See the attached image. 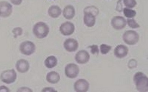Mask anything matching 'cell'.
Segmentation results:
<instances>
[{
    "mask_svg": "<svg viewBox=\"0 0 148 92\" xmlns=\"http://www.w3.org/2000/svg\"><path fill=\"white\" fill-rule=\"evenodd\" d=\"M123 12L125 16L128 18H133L136 15V12L128 8H125L123 9Z\"/></svg>",
    "mask_w": 148,
    "mask_h": 92,
    "instance_id": "20",
    "label": "cell"
},
{
    "mask_svg": "<svg viewBox=\"0 0 148 92\" xmlns=\"http://www.w3.org/2000/svg\"><path fill=\"white\" fill-rule=\"evenodd\" d=\"M46 79L47 82L50 84H57L60 80V76L59 74L57 72L52 71L47 74Z\"/></svg>",
    "mask_w": 148,
    "mask_h": 92,
    "instance_id": "17",
    "label": "cell"
},
{
    "mask_svg": "<svg viewBox=\"0 0 148 92\" xmlns=\"http://www.w3.org/2000/svg\"><path fill=\"white\" fill-rule=\"evenodd\" d=\"M111 25L114 29L120 30L125 27L126 21L122 16H115L112 19Z\"/></svg>",
    "mask_w": 148,
    "mask_h": 92,
    "instance_id": "8",
    "label": "cell"
},
{
    "mask_svg": "<svg viewBox=\"0 0 148 92\" xmlns=\"http://www.w3.org/2000/svg\"><path fill=\"white\" fill-rule=\"evenodd\" d=\"M48 13L51 17L56 18L61 15L62 10L58 6L52 5L48 9Z\"/></svg>",
    "mask_w": 148,
    "mask_h": 92,
    "instance_id": "18",
    "label": "cell"
},
{
    "mask_svg": "<svg viewBox=\"0 0 148 92\" xmlns=\"http://www.w3.org/2000/svg\"><path fill=\"white\" fill-rule=\"evenodd\" d=\"M17 92H32V90L31 89L29 88H27V87H22L18 89V90H17Z\"/></svg>",
    "mask_w": 148,
    "mask_h": 92,
    "instance_id": "27",
    "label": "cell"
},
{
    "mask_svg": "<svg viewBox=\"0 0 148 92\" xmlns=\"http://www.w3.org/2000/svg\"><path fill=\"white\" fill-rule=\"evenodd\" d=\"M123 3L128 8H133L137 5L135 0H123Z\"/></svg>",
    "mask_w": 148,
    "mask_h": 92,
    "instance_id": "22",
    "label": "cell"
},
{
    "mask_svg": "<svg viewBox=\"0 0 148 92\" xmlns=\"http://www.w3.org/2000/svg\"><path fill=\"white\" fill-rule=\"evenodd\" d=\"M75 60L79 64H84L89 61L90 55L85 50H80L75 55Z\"/></svg>",
    "mask_w": 148,
    "mask_h": 92,
    "instance_id": "11",
    "label": "cell"
},
{
    "mask_svg": "<svg viewBox=\"0 0 148 92\" xmlns=\"http://www.w3.org/2000/svg\"><path fill=\"white\" fill-rule=\"evenodd\" d=\"M10 92L9 89L5 86H0V92Z\"/></svg>",
    "mask_w": 148,
    "mask_h": 92,
    "instance_id": "28",
    "label": "cell"
},
{
    "mask_svg": "<svg viewBox=\"0 0 148 92\" xmlns=\"http://www.w3.org/2000/svg\"><path fill=\"white\" fill-rule=\"evenodd\" d=\"M23 0H10L12 3L14 5H18L22 3Z\"/></svg>",
    "mask_w": 148,
    "mask_h": 92,
    "instance_id": "30",
    "label": "cell"
},
{
    "mask_svg": "<svg viewBox=\"0 0 148 92\" xmlns=\"http://www.w3.org/2000/svg\"><path fill=\"white\" fill-rule=\"evenodd\" d=\"M134 81L137 89L141 92H148V78L142 72H137L134 77Z\"/></svg>",
    "mask_w": 148,
    "mask_h": 92,
    "instance_id": "1",
    "label": "cell"
},
{
    "mask_svg": "<svg viewBox=\"0 0 148 92\" xmlns=\"http://www.w3.org/2000/svg\"><path fill=\"white\" fill-rule=\"evenodd\" d=\"M123 38L127 44L129 45H134L138 41L139 35L134 30H128L123 34Z\"/></svg>",
    "mask_w": 148,
    "mask_h": 92,
    "instance_id": "4",
    "label": "cell"
},
{
    "mask_svg": "<svg viewBox=\"0 0 148 92\" xmlns=\"http://www.w3.org/2000/svg\"><path fill=\"white\" fill-rule=\"evenodd\" d=\"M89 48H91V53L92 55H99V49L98 46L97 45H92V46H89Z\"/></svg>",
    "mask_w": 148,
    "mask_h": 92,
    "instance_id": "26",
    "label": "cell"
},
{
    "mask_svg": "<svg viewBox=\"0 0 148 92\" xmlns=\"http://www.w3.org/2000/svg\"><path fill=\"white\" fill-rule=\"evenodd\" d=\"M129 52L128 47L125 45H118L114 49V55L119 59L124 58L127 55Z\"/></svg>",
    "mask_w": 148,
    "mask_h": 92,
    "instance_id": "14",
    "label": "cell"
},
{
    "mask_svg": "<svg viewBox=\"0 0 148 92\" xmlns=\"http://www.w3.org/2000/svg\"><path fill=\"white\" fill-rule=\"evenodd\" d=\"M63 45L66 50L69 52L76 51L79 46L77 41L73 38H69L66 40Z\"/></svg>",
    "mask_w": 148,
    "mask_h": 92,
    "instance_id": "12",
    "label": "cell"
},
{
    "mask_svg": "<svg viewBox=\"0 0 148 92\" xmlns=\"http://www.w3.org/2000/svg\"><path fill=\"white\" fill-rule=\"evenodd\" d=\"M45 65L48 69H52L56 66L58 64L57 58L54 56H50L47 57L44 62Z\"/></svg>",
    "mask_w": 148,
    "mask_h": 92,
    "instance_id": "19",
    "label": "cell"
},
{
    "mask_svg": "<svg viewBox=\"0 0 148 92\" xmlns=\"http://www.w3.org/2000/svg\"><path fill=\"white\" fill-rule=\"evenodd\" d=\"M42 92H57V91L54 90L53 88H50V87H47V88H45L42 90Z\"/></svg>",
    "mask_w": 148,
    "mask_h": 92,
    "instance_id": "29",
    "label": "cell"
},
{
    "mask_svg": "<svg viewBox=\"0 0 148 92\" xmlns=\"http://www.w3.org/2000/svg\"><path fill=\"white\" fill-rule=\"evenodd\" d=\"M89 84L88 82L84 79H79L75 83L74 89L77 92H86L88 90Z\"/></svg>",
    "mask_w": 148,
    "mask_h": 92,
    "instance_id": "10",
    "label": "cell"
},
{
    "mask_svg": "<svg viewBox=\"0 0 148 92\" xmlns=\"http://www.w3.org/2000/svg\"><path fill=\"white\" fill-rule=\"evenodd\" d=\"M79 72V67L75 64H69L67 65L65 69L66 75L69 78H76Z\"/></svg>",
    "mask_w": 148,
    "mask_h": 92,
    "instance_id": "6",
    "label": "cell"
},
{
    "mask_svg": "<svg viewBox=\"0 0 148 92\" xmlns=\"http://www.w3.org/2000/svg\"><path fill=\"white\" fill-rule=\"evenodd\" d=\"M16 78L17 74L13 69L4 71L0 76V79L1 81L7 84L13 83L16 80Z\"/></svg>",
    "mask_w": 148,
    "mask_h": 92,
    "instance_id": "3",
    "label": "cell"
},
{
    "mask_svg": "<svg viewBox=\"0 0 148 92\" xmlns=\"http://www.w3.org/2000/svg\"><path fill=\"white\" fill-rule=\"evenodd\" d=\"M33 32L38 38H44L48 35L49 32V28L45 23L39 22L34 26Z\"/></svg>",
    "mask_w": 148,
    "mask_h": 92,
    "instance_id": "2",
    "label": "cell"
},
{
    "mask_svg": "<svg viewBox=\"0 0 148 92\" xmlns=\"http://www.w3.org/2000/svg\"><path fill=\"white\" fill-rule=\"evenodd\" d=\"M127 23L129 26L131 28L135 29L140 27V25L136 22L134 19H127Z\"/></svg>",
    "mask_w": 148,
    "mask_h": 92,
    "instance_id": "24",
    "label": "cell"
},
{
    "mask_svg": "<svg viewBox=\"0 0 148 92\" xmlns=\"http://www.w3.org/2000/svg\"><path fill=\"white\" fill-rule=\"evenodd\" d=\"M75 15V10L74 7L71 5H67L63 11V16L66 19L71 20L73 18Z\"/></svg>",
    "mask_w": 148,
    "mask_h": 92,
    "instance_id": "16",
    "label": "cell"
},
{
    "mask_svg": "<svg viewBox=\"0 0 148 92\" xmlns=\"http://www.w3.org/2000/svg\"><path fill=\"white\" fill-rule=\"evenodd\" d=\"M84 12H89L90 13L94 14L96 16L98 15L99 13V9L95 6H89V7H86L84 9Z\"/></svg>",
    "mask_w": 148,
    "mask_h": 92,
    "instance_id": "21",
    "label": "cell"
},
{
    "mask_svg": "<svg viewBox=\"0 0 148 92\" xmlns=\"http://www.w3.org/2000/svg\"><path fill=\"white\" fill-rule=\"evenodd\" d=\"M100 51L103 55H106L111 49L112 47L106 44H102L100 45Z\"/></svg>",
    "mask_w": 148,
    "mask_h": 92,
    "instance_id": "23",
    "label": "cell"
},
{
    "mask_svg": "<svg viewBox=\"0 0 148 92\" xmlns=\"http://www.w3.org/2000/svg\"><path fill=\"white\" fill-rule=\"evenodd\" d=\"M23 31V29L21 27H16L14 28L12 30V33L14 34V38H16L17 37L22 35Z\"/></svg>",
    "mask_w": 148,
    "mask_h": 92,
    "instance_id": "25",
    "label": "cell"
},
{
    "mask_svg": "<svg viewBox=\"0 0 148 92\" xmlns=\"http://www.w3.org/2000/svg\"><path fill=\"white\" fill-rule=\"evenodd\" d=\"M16 68L19 73H25L28 71L30 65L29 62L27 60L24 59H21L16 62Z\"/></svg>",
    "mask_w": 148,
    "mask_h": 92,
    "instance_id": "13",
    "label": "cell"
},
{
    "mask_svg": "<svg viewBox=\"0 0 148 92\" xmlns=\"http://www.w3.org/2000/svg\"><path fill=\"white\" fill-rule=\"evenodd\" d=\"M19 49L22 54L29 56L35 52L36 46L33 42L30 41H26L21 44Z\"/></svg>",
    "mask_w": 148,
    "mask_h": 92,
    "instance_id": "5",
    "label": "cell"
},
{
    "mask_svg": "<svg viewBox=\"0 0 148 92\" xmlns=\"http://www.w3.org/2000/svg\"><path fill=\"white\" fill-rule=\"evenodd\" d=\"M84 23L87 26L91 27L95 26L96 22V16L89 12H84Z\"/></svg>",
    "mask_w": 148,
    "mask_h": 92,
    "instance_id": "15",
    "label": "cell"
},
{
    "mask_svg": "<svg viewBox=\"0 0 148 92\" xmlns=\"http://www.w3.org/2000/svg\"><path fill=\"white\" fill-rule=\"evenodd\" d=\"M12 12V6L7 1L0 2V16L8 17L11 15Z\"/></svg>",
    "mask_w": 148,
    "mask_h": 92,
    "instance_id": "7",
    "label": "cell"
},
{
    "mask_svg": "<svg viewBox=\"0 0 148 92\" xmlns=\"http://www.w3.org/2000/svg\"><path fill=\"white\" fill-rule=\"evenodd\" d=\"M59 30L63 35L68 36L73 34L75 30V26L73 23L67 22L61 25Z\"/></svg>",
    "mask_w": 148,
    "mask_h": 92,
    "instance_id": "9",
    "label": "cell"
}]
</instances>
